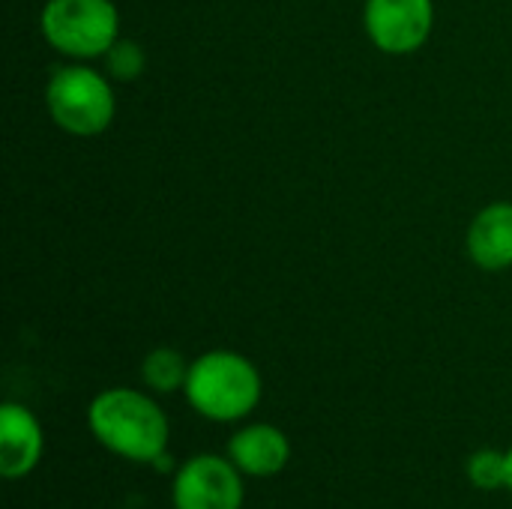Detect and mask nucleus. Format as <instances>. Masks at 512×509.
<instances>
[{
    "mask_svg": "<svg viewBox=\"0 0 512 509\" xmlns=\"http://www.w3.org/2000/svg\"><path fill=\"white\" fill-rule=\"evenodd\" d=\"M90 435L117 459L153 465L171 438L168 414L156 399L132 387H108L87 405Z\"/></svg>",
    "mask_w": 512,
    "mask_h": 509,
    "instance_id": "obj_1",
    "label": "nucleus"
},
{
    "mask_svg": "<svg viewBox=\"0 0 512 509\" xmlns=\"http://www.w3.org/2000/svg\"><path fill=\"white\" fill-rule=\"evenodd\" d=\"M507 489L512 492V447L507 450Z\"/></svg>",
    "mask_w": 512,
    "mask_h": 509,
    "instance_id": "obj_14",
    "label": "nucleus"
},
{
    "mask_svg": "<svg viewBox=\"0 0 512 509\" xmlns=\"http://www.w3.org/2000/svg\"><path fill=\"white\" fill-rule=\"evenodd\" d=\"M189 360L177 351V348H153L144 360H141V381L147 390L165 396V393H177L186 387L189 378Z\"/></svg>",
    "mask_w": 512,
    "mask_h": 509,
    "instance_id": "obj_10",
    "label": "nucleus"
},
{
    "mask_svg": "<svg viewBox=\"0 0 512 509\" xmlns=\"http://www.w3.org/2000/svg\"><path fill=\"white\" fill-rule=\"evenodd\" d=\"M45 453V432L36 414L18 402L0 408V477L15 483L30 477Z\"/></svg>",
    "mask_w": 512,
    "mask_h": 509,
    "instance_id": "obj_7",
    "label": "nucleus"
},
{
    "mask_svg": "<svg viewBox=\"0 0 512 509\" xmlns=\"http://www.w3.org/2000/svg\"><path fill=\"white\" fill-rule=\"evenodd\" d=\"M228 459L240 468L243 477L270 480L288 468L291 441L273 423H249L228 438Z\"/></svg>",
    "mask_w": 512,
    "mask_h": 509,
    "instance_id": "obj_8",
    "label": "nucleus"
},
{
    "mask_svg": "<svg viewBox=\"0 0 512 509\" xmlns=\"http://www.w3.org/2000/svg\"><path fill=\"white\" fill-rule=\"evenodd\" d=\"M183 396L204 420L240 423L258 408L264 381L249 357L219 348L192 360Z\"/></svg>",
    "mask_w": 512,
    "mask_h": 509,
    "instance_id": "obj_2",
    "label": "nucleus"
},
{
    "mask_svg": "<svg viewBox=\"0 0 512 509\" xmlns=\"http://www.w3.org/2000/svg\"><path fill=\"white\" fill-rule=\"evenodd\" d=\"M144 63H147L144 48H141L135 39H123V36H120V39L108 48V54H105V66H108V72H111L117 81H135V78L141 75Z\"/></svg>",
    "mask_w": 512,
    "mask_h": 509,
    "instance_id": "obj_12",
    "label": "nucleus"
},
{
    "mask_svg": "<svg viewBox=\"0 0 512 509\" xmlns=\"http://www.w3.org/2000/svg\"><path fill=\"white\" fill-rule=\"evenodd\" d=\"M468 255L486 273L512 267V204L495 201L483 207L468 228Z\"/></svg>",
    "mask_w": 512,
    "mask_h": 509,
    "instance_id": "obj_9",
    "label": "nucleus"
},
{
    "mask_svg": "<svg viewBox=\"0 0 512 509\" xmlns=\"http://www.w3.org/2000/svg\"><path fill=\"white\" fill-rule=\"evenodd\" d=\"M45 108L63 132L93 138L111 126L117 99L108 78L96 69L60 66L45 84Z\"/></svg>",
    "mask_w": 512,
    "mask_h": 509,
    "instance_id": "obj_3",
    "label": "nucleus"
},
{
    "mask_svg": "<svg viewBox=\"0 0 512 509\" xmlns=\"http://www.w3.org/2000/svg\"><path fill=\"white\" fill-rule=\"evenodd\" d=\"M150 468H156V474H174V471H177V468H174V459L168 456V450H165V453H162Z\"/></svg>",
    "mask_w": 512,
    "mask_h": 509,
    "instance_id": "obj_13",
    "label": "nucleus"
},
{
    "mask_svg": "<svg viewBox=\"0 0 512 509\" xmlns=\"http://www.w3.org/2000/svg\"><path fill=\"white\" fill-rule=\"evenodd\" d=\"M465 474H468V483L477 489V492H498V489H507V453L501 450H477L468 456V465H465Z\"/></svg>",
    "mask_w": 512,
    "mask_h": 509,
    "instance_id": "obj_11",
    "label": "nucleus"
},
{
    "mask_svg": "<svg viewBox=\"0 0 512 509\" xmlns=\"http://www.w3.org/2000/svg\"><path fill=\"white\" fill-rule=\"evenodd\" d=\"M363 27L375 48L384 54H414L420 51L435 27L432 0H366Z\"/></svg>",
    "mask_w": 512,
    "mask_h": 509,
    "instance_id": "obj_6",
    "label": "nucleus"
},
{
    "mask_svg": "<svg viewBox=\"0 0 512 509\" xmlns=\"http://www.w3.org/2000/svg\"><path fill=\"white\" fill-rule=\"evenodd\" d=\"M39 30L66 57H105L120 39V12L111 0H48L39 12Z\"/></svg>",
    "mask_w": 512,
    "mask_h": 509,
    "instance_id": "obj_4",
    "label": "nucleus"
},
{
    "mask_svg": "<svg viewBox=\"0 0 512 509\" xmlns=\"http://www.w3.org/2000/svg\"><path fill=\"white\" fill-rule=\"evenodd\" d=\"M246 477L228 456L201 453L174 471L171 504L174 509H243Z\"/></svg>",
    "mask_w": 512,
    "mask_h": 509,
    "instance_id": "obj_5",
    "label": "nucleus"
}]
</instances>
